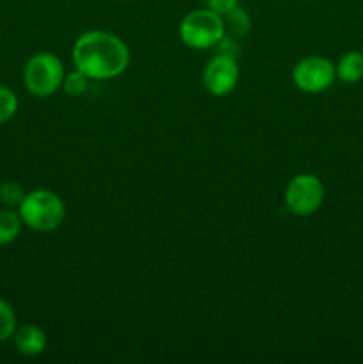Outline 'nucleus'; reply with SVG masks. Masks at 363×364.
Returning a JSON list of instances; mask_svg holds the SVG:
<instances>
[{"label":"nucleus","instance_id":"7ed1b4c3","mask_svg":"<svg viewBox=\"0 0 363 364\" xmlns=\"http://www.w3.org/2000/svg\"><path fill=\"white\" fill-rule=\"evenodd\" d=\"M178 34L189 48L209 50L223 41L226 28L221 14L214 13L209 7H203L185 14L184 20L180 21Z\"/></svg>","mask_w":363,"mask_h":364},{"label":"nucleus","instance_id":"f03ea898","mask_svg":"<svg viewBox=\"0 0 363 364\" xmlns=\"http://www.w3.org/2000/svg\"><path fill=\"white\" fill-rule=\"evenodd\" d=\"M18 213L27 228L38 233H50L64 223L66 206L56 192L36 188L25 192V198L18 205Z\"/></svg>","mask_w":363,"mask_h":364},{"label":"nucleus","instance_id":"f8f14e48","mask_svg":"<svg viewBox=\"0 0 363 364\" xmlns=\"http://www.w3.org/2000/svg\"><path fill=\"white\" fill-rule=\"evenodd\" d=\"M14 331H16V315L13 306L0 299V343L11 340Z\"/></svg>","mask_w":363,"mask_h":364},{"label":"nucleus","instance_id":"423d86ee","mask_svg":"<svg viewBox=\"0 0 363 364\" xmlns=\"http://www.w3.org/2000/svg\"><path fill=\"white\" fill-rule=\"evenodd\" d=\"M292 80L295 87L301 89L302 92L317 95L331 85L337 80V70L330 59L320 55H310L299 60L292 70Z\"/></svg>","mask_w":363,"mask_h":364},{"label":"nucleus","instance_id":"39448f33","mask_svg":"<svg viewBox=\"0 0 363 364\" xmlns=\"http://www.w3.org/2000/svg\"><path fill=\"white\" fill-rule=\"evenodd\" d=\"M326 188L319 176L312 173H301L290 180L285 191V205L294 215H313L322 206Z\"/></svg>","mask_w":363,"mask_h":364},{"label":"nucleus","instance_id":"ddd939ff","mask_svg":"<svg viewBox=\"0 0 363 364\" xmlns=\"http://www.w3.org/2000/svg\"><path fill=\"white\" fill-rule=\"evenodd\" d=\"M88 84H89V78L85 77L82 71L73 70L68 75H64L63 89L68 96L78 98V96H82L85 91H88Z\"/></svg>","mask_w":363,"mask_h":364},{"label":"nucleus","instance_id":"6e6552de","mask_svg":"<svg viewBox=\"0 0 363 364\" xmlns=\"http://www.w3.org/2000/svg\"><path fill=\"white\" fill-rule=\"evenodd\" d=\"M13 341L16 350L25 358H36V355L43 354L46 343H48L45 331L34 323H25V326L18 327L13 334Z\"/></svg>","mask_w":363,"mask_h":364},{"label":"nucleus","instance_id":"0eeeda50","mask_svg":"<svg viewBox=\"0 0 363 364\" xmlns=\"http://www.w3.org/2000/svg\"><path fill=\"white\" fill-rule=\"evenodd\" d=\"M238 64L231 53L214 55L203 70V85L206 92L216 98L228 96L238 84Z\"/></svg>","mask_w":363,"mask_h":364},{"label":"nucleus","instance_id":"4468645a","mask_svg":"<svg viewBox=\"0 0 363 364\" xmlns=\"http://www.w3.org/2000/svg\"><path fill=\"white\" fill-rule=\"evenodd\" d=\"M18 110V96L6 85H0V124L7 123Z\"/></svg>","mask_w":363,"mask_h":364},{"label":"nucleus","instance_id":"dca6fc26","mask_svg":"<svg viewBox=\"0 0 363 364\" xmlns=\"http://www.w3.org/2000/svg\"><path fill=\"white\" fill-rule=\"evenodd\" d=\"M205 7H209L214 13L224 16V14L230 13L231 9L238 7V0H205Z\"/></svg>","mask_w":363,"mask_h":364},{"label":"nucleus","instance_id":"20e7f679","mask_svg":"<svg viewBox=\"0 0 363 364\" xmlns=\"http://www.w3.org/2000/svg\"><path fill=\"white\" fill-rule=\"evenodd\" d=\"M63 63L50 52H39L27 60L23 68V84L32 96L48 98L63 87Z\"/></svg>","mask_w":363,"mask_h":364},{"label":"nucleus","instance_id":"f257e3e1","mask_svg":"<svg viewBox=\"0 0 363 364\" xmlns=\"http://www.w3.org/2000/svg\"><path fill=\"white\" fill-rule=\"evenodd\" d=\"M75 70L89 80H109L120 77L130 64V50L121 38L107 31H88L73 45Z\"/></svg>","mask_w":363,"mask_h":364},{"label":"nucleus","instance_id":"1a4fd4ad","mask_svg":"<svg viewBox=\"0 0 363 364\" xmlns=\"http://www.w3.org/2000/svg\"><path fill=\"white\" fill-rule=\"evenodd\" d=\"M337 78L344 84H358L363 80V53L358 50H349L335 64Z\"/></svg>","mask_w":363,"mask_h":364},{"label":"nucleus","instance_id":"2eb2a0df","mask_svg":"<svg viewBox=\"0 0 363 364\" xmlns=\"http://www.w3.org/2000/svg\"><path fill=\"white\" fill-rule=\"evenodd\" d=\"M25 198V191L20 183L9 180L0 185V201L6 206H18Z\"/></svg>","mask_w":363,"mask_h":364},{"label":"nucleus","instance_id":"9d476101","mask_svg":"<svg viewBox=\"0 0 363 364\" xmlns=\"http://www.w3.org/2000/svg\"><path fill=\"white\" fill-rule=\"evenodd\" d=\"M21 217L11 208L0 210V245H7L18 238L21 231Z\"/></svg>","mask_w":363,"mask_h":364},{"label":"nucleus","instance_id":"9b49d317","mask_svg":"<svg viewBox=\"0 0 363 364\" xmlns=\"http://www.w3.org/2000/svg\"><path fill=\"white\" fill-rule=\"evenodd\" d=\"M223 20L224 28L230 31L233 36H244L248 34L249 28H251V20H249L248 13H246L244 9H241V6L224 14Z\"/></svg>","mask_w":363,"mask_h":364}]
</instances>
